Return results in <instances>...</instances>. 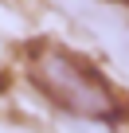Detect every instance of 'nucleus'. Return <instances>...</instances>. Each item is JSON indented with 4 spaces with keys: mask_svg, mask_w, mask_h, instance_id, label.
I'll return each instance as SVG.
<instances>
[{
    "mask_svg": "<svg viewBox=\"0 0 129 133\" xmlns=\"http://www.w3.org/2000/svg\"><path fill=\"white\" fill-rule=\"evenodd\" d=\"M28 75H31V82L59 110H67L74 117L102 121V117H113V110H117L113 90L106 86V78L94 71L86 59L63 51L55 43L31 47V55H28Z\"/></svg>",
    "mask_w": 129,
    "mask_h": 133,
    "instance_id": "obj_1",
    "label": "nucleus"
}]
</instances>
